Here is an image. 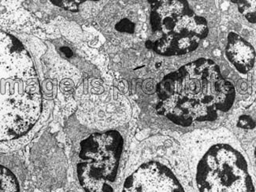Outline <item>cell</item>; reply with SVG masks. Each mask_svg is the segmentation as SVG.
<instances>
[{"mask_svg": "<svg viewBox=\"0 0 256 192\" xmlns=\"http://www.w3.org/2000/svg\"><path fill=\"white\" fill-rule=\"evenodd\" d=\"M156 93L150 111L156 124L183 132L218 127L236 101L234 84L208 58L167 74L157 84Z\"/></svg>", "mask_w": 256, "mask_h": 192, "instance_id": "obj_1", "label": "cell"}, {"mask_svg": "<svg viewBox=\"0 0 256 192\" xmlns=\"http://www.w3.org/2000/svg\"><path fill=\"white\" fill-rule=\"evenodd\" d=\"M44 112L32 57L14 36L0 30V144L22 140Z\"/></svg>", "mask_w": 256, "mask_h": 192, "instance_id": "obj_2", "label": "cell"}, {"mask_svg": "<svg viewBox=\"0 0 256 192\" xmlns=\"http://www.w3.org/2000/svg\"><path fill=\"white\" fill-rule=\"evenodd\" d=\"M184 153L196 192H256L248 158L228 130L190 132Z\"/></svg>", "mask_w": 256, "mask_h": 192, "instance_id": "obj_3", "label": "cell"}, {"mask_svg": "<svg viewBox=\"0 0 256 192\" xmlns=\"http://www.w3.org/2000/svg\"><path fill=\"white\" fill-rule=\"evenodd\" d=\"M74 142V192H119L128 150L126 128L79 127Z\"/></svg>", "mask_w": 256, "mask_h": 192, "instance_id": "obj_4", "label": "cell"}, {"mask_svg": "<svg viewBox=\"0 0 256 192\" xmlns=\"http://www.w3.org/2000/svg\"><path fill=\"white\" fill-rule=\"evenodd\" d=\"M119 192H196L183 150L171 141L148 142L124 175Z\"/></svg>", "mask_w": 256, "mask_h": 192, "instance_id": "obj_5", "label": "cell"}, {"mask_svg": "<svg viewBox=\"0 0 256 192\" xmlns=\"http://www.w3.org/2000/svg\"><path fill=\"white\" fill-rule=\"evenodd\" d=\"M152 35L148 49L162 56H180L196 50L208 35V22L187 1H150Z\"/></svg>", "mask_w": 256, "mask_h": 192, "instance_id": "obj_6", "label": "cell"}, {"mask_svg": "<svg viewBox=\"0 0 256 192\" xmlns=\"http://www.w3.org/2000/svg\"><path fill=\"white\" fill-rule=\"evenodd\" d=\"M226 56L234 68L240 74H247L254 67L256 62L254 48L234 32H230L227 36Z\"/></svg>", "mask_w": 256, "mask_h": 192, "instance_id": "obj_7", "label": "cell"}, {"mask_svg": "<svg viewBox=\"0 0 256 192\" xmlns=\"http://www.w3.org/2000/svg\"><path fill=\"white\" fill-rule=\"evenodd\" d=\"M0 192H34L24 168L6 158L0 157Z\"/></svg>", "mask_w": 256, "mask_h": 192, "instance_id": "obj_8", "label": "cell"}, {"mask_svg": "<svg viewBox=\"0 0 256 192\" xmlns=\"http://www.w3.org/2000/svg\"><path fill=\"white\" fill-rule=\"evenodd\" d=\"M114 30L118 34L122 35H134L136 31V23L127 16L119 17L114 24Z\"/></svg>", "mask_w": 256, "mask_h": 192, "instance_id": "obj_9", "label": "cell"}, {"mask_svg": "<svg viewBox=\"0 0 256 192\" xmlns=\"http://www.w3.org/2000/svg\"><path fill=\"white\" fill-rule=\"evenodd\" d=\"M238 4L239 12L246 18L249 22L256 23V2L254 1H234Z\"/></svg>", "mask_w": 256, "mask_h": 192, "instance_id": "obj_10", "label": "cell"}, {"mask_svg": "<svg viewBox=\"0 0 256 192\" xmlns=\"http://www.w3.org/2000/svg\"><path fill=\"white\" fill-rule=\"evenodd\" d=\"M238 127L242 130H252L256 127L254 119L249 115L244 114L239 116L238 120Z\"/></svg>", "mask_w": 256, "mask_h": 192, "instance_id": "obj_11", "label": "cell"}, {"mask_svg": "<svg viewBox=\"0 0 256 192\" xmlns=\"http://www.w3.org/2000/svg\"><path fill=\"white\" fill-rule=\"evenodd\" d=\"M56 2L60 4V6L62 8L74 12V10H78V5L83 2H79V1L78 2H74V1H72V2H70V1H58V2H57V1H56Z\"/></svg>", "mask_w": 256, "mask_h": 192, "instance_id": "obj_12", "label": "cell"}, {"mask_svg": "<svg viewBox=\"0 0 256 192\" xmlns=\"http://www.w3.org/2000/svg\"><path fill=\"white\" fill-rule=\"evenodd\" d=\"M62 52L66 56L67 58H70L72 56V50L68 48H62L61 49Z\"/></svg>", "mask_w": 256, "mask_h": 192, "instance_id": "obj_13", "label": "cell"}]
</instances>
